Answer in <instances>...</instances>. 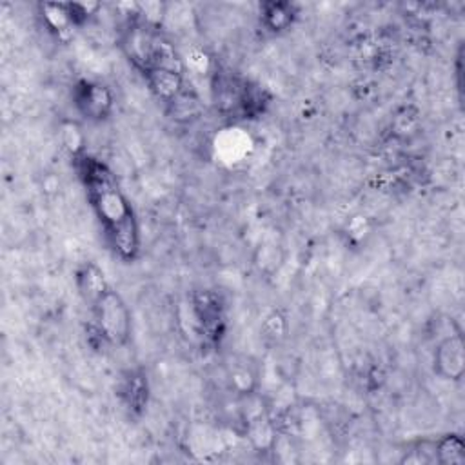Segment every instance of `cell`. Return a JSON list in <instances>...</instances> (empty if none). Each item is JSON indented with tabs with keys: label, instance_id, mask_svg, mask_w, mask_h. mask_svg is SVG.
I'll return each mask as SVG.
<instances>
[{
	"label": "cell",
	"instance_id": "cell-8",
	"mask_svg": "<svg viewBox=\"0 0 465 465\" xmlns=\"http://www.w3.org/2000/svg\"><path fill=\"white\" fill-rule=\"evenodd\" d=\"M116 396L133 416L143 414L149 403V380L142 369L125 371L116 383Z\"/></svg>",
	"mask_w": 465,
	"mask_h": 465
},
{
	"label": "cell",
	"instance_id": "cell-4",
	"mask_svg": "<svg viewBox=\"0 0 465 465\" xmlns=\"http://www.w3.org/2000/svg\"><path fill=\"white\" fill-rule=\"evenodd\" d=\"M93 314V327L102 340L113 347H124L131 340L133 320L131 311L122 294L111 285L89 305Z\"/></svg>",
	"mask_w": 465,
	"mask_h": 465
},
{
	"label": "cell",
	"instance_id": "cell-10",
	"mask_svg": "<svg viewBox=\"0 0 465 465\" xmlns=\"http://www.w3.org/2000/svg\"><path fill=\"white\" fill-rule=\"evenodd\" d=\"M298 16V9L291 2H263L260 4V22L265 31L280 35L287 31Z\"/></svg>",
	"mask_w": 465,
	"mask_h": 465
},
{
	"label": "cell",
	"instance_id": "cell-3",
	"mask_svg": "<svg viewBox=\"0 0 465 465\" xmlns=\"http://www.w3.org/2000/svg\"><path fill=\"white\" fill-rule=\"evenodd\" d=\"M211 94L216 111L231 120L258 118L271 104V94L263 85L225 67L214 69Z\"/></svg>",
	"mask_w": 465,
	"mask_h": 465
},
{
	"label": "cell",
	"instance_id": "cell-9",
	"mask_svg": "<svg viewBox=\"0 0 465 465\" xmlns=\"http://www.w3.org/2000/svg\"><path fill=\"white\" fill-rule=\"evenodd\" d=\"M73 280H74V287L85 305H89L93 300H96L109 287L104 269L91 260L82 262L74 269Z\"/></svg>",
	"mask_w": 465,
	"mask_h": 465
},
{
	"label": "cell",
	"instance_id": "cell-6",
	"mask_svg": "<svg viewBox=\"0 0 465 465\" xmlns=\"http://www.w3.org/2000/svg\"><path fill=\"white\" fill-rule=\"evenodd\" d=\"M71 100L80 116L87 122H105L114 111V94L113 91L96 80L82 78L73 85Z\"/></svg>",
	"mask_w": 465,
	"mask_h": 465
},
{
	"label": "cell",
	"instance_id": "cell-2",
	"mask_svg": "<svg viewBox=\"0 0 465 465\" xmlns=\"http://www.w3.org/2000/svg\"><path fill=\"white\" fill-rule=\"evenodd\" d=\"M118 45L156 100L167 105L180 100L185 89L182 56L162 27L143 16L140 7L118 31Z\"/></svg>",
	"mask_w": 465,
	"mask_h": 465
},
{
	"label": "cell",
	"instance_id": "cell-7",
	"mask_svg": "<svg viewBox=\"0 0 465 465\" xmlns=\"http://www.w3.org/2000/svg\"><path fill=\"white\" fill-rule=\"evenodd\" d=\"M434 374L447 381H460L465 374V343L460 332L443 338L432 356Z\"/></svg>",
	"mask_w": 465,
	"mask_h": 465
},
{
	"label": "cell",
	"instance_id": "cell-1",
	"mask_svg": "<svg viewBox=\"0 0 465 465\" xmlns=\"http://www.w3.org/2000/svg\"><path fill=\"white\" fill-rule=\"evenodd\" d=\"M73 165L104 231L107 245L122 262H134L142 247L140 225L134 207L124 193L116 174L107 163L84 149L73 154Z\"/></svg>",
	"mask_w": 465,
	"mask_h": 465
},
{
	"label": "cell",
	"instance_id": "cell-11",
	"mask_svg": "<svg viewBox=\"0 0 465 465\" xmlns=\"http://www.w3.org/2000/svg\"><path fill=\"white\" fill-rule=\"evenodd\" d=\"M434 463L461 465L465 463V443L460 434H443L432 440Z\"/></svg>",
	"mask_w": 465,
	"mask_h": 465
},
{
	"label": "cell",
	"instance_id": "cell-5",
	"mask_svg": "<svg viewBox=\"0 0 465 465\" xmlns=\"http://www.w3.org/2000/svg\"><path fill=\"white\" fill-rule=\"evenodd\" d=\"M189 307L200 336L218 347L227 332V303L214 289H198L189 298Z\"/></svg>",
	"mask_w": 465,
	"mask_h": 465
}]
</instances>
